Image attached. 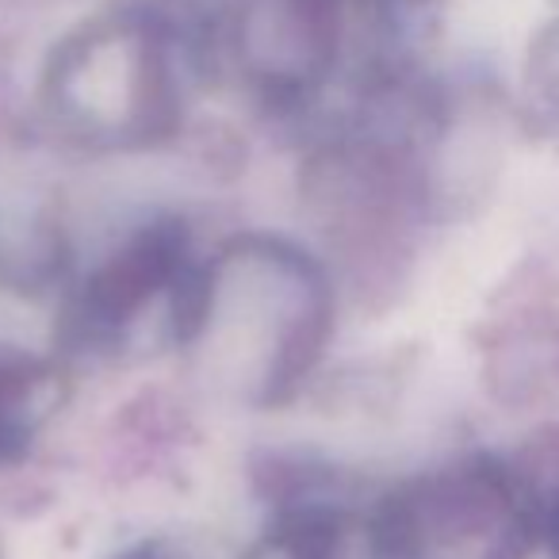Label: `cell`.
<instances>
[{
	"mask_svg": "<svg viewBox=\"0 0 559 559\" xmlns=\"http://www.w3.org/2000/svg\"><path fill=\"white\" fill-rule=\"evenodd\" d=\"M330 326L322 272L284 241L246 238L200 264L185 337L249 399H276L314 365Z\"/></svg>",
	"mask_w": 559,
	"mask_h": 559,
	"instance_id": "1",
	"label": "cell"
},
{
	"mask_svg": "<svg viewBox=\"0 0 559 559\" xmlns=\"http://www.w3.org/2000/svg\"><path fill=\"white\" fill-rule=\"evenodd\" d=\"M536 506L498 464L464 460L403 483L376 513L380 559H525Z\"/></svg>",
	"mask_w": 559,
	"mask_h": 559,
	"instance_id": "2",
	"label": "cell"
},
{
	"mask_svg": "<svg viewBox=\"0 0 559 559\" xmlns=\"http://www.w3.org/2000/svg\"><path fill=\"white\" fill-rule=\"evenodd\" d=\"M200 264L180 223H150L100 261L78 288L66 334L81 349L116 353L150 326L185 337Z\"/></svg>",
	"mask_w": 559,
	"mask_h": 559,
	"instance_id": "3",
	"label": "cell"
},
{
	"mask_svg": "<svg viewBox=\"0 0 559 559\" xmlns=\"http://www.w3.org/2000/svg\"><path fill=\"white\" fill-rule=\"evenodd\" d=\"M58 403V372L24 349H0V464L20 460Z\"/></svg>",
	"mask_w": 559,
	"mask_h": 559,
	"instance_id": "4",
	"label": "cell"
},
{
	"mask_svg": "<svg viewBox=\"0 0 559 559\" xmlns=\"http://www.w3.org/2000/svg\"><path fill=\"white\" fill-rule=\"evenodd\" d=\"M246 559H345V533L326 513L299 510L276 521Z\"/></svg>",
	"mask_w": 559,
	"mask_h": 559,
	"instance_id": "5",
	"label": "cell"
},
{
	"mask_svg": "<svg viewBox=\"0 0 559 559\" xmlns=\"http://www.w3.org/2000/svg\"><path fill=\"white\" fill-rule=\"evenodd\" d=\"M536 533L548 540L551 556L559 559V490L548 498V506H536Z\"/></svg>",
	"mask_w": 559,
	"mask_h": 559,
	"instance_id": "6",
	"label": "cell"
},
{
	"mask_svg": "<svg viewBox=\"0 0 559 559\" xmlns=\"http://www.w3.org/2000/svg\"><path fill=\"white\" fill-rule=\"evenodd\" d=\"M123 559H169L162 548H139V551H131V556H123Z\"/></svg>",
	"mask_w": 559,
	"mask_h": 559,
	"instance_id": "7",
	"label": "cell"
}]
</instances>
